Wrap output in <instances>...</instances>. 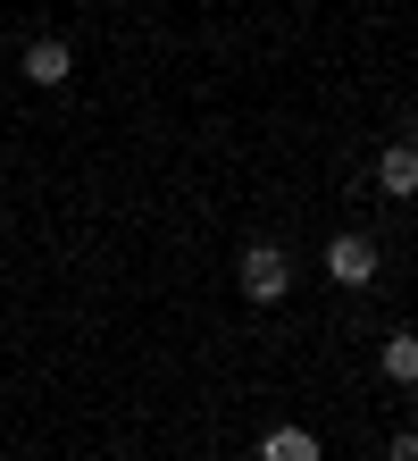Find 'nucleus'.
Returning a JSON list of instances; mask_svg holds the SVG:
<instances>
[{
  "instance_id": "2",
  "label": "nucleus",
  "mask_w": 418,
  "mask_h": 461,
  "mask_svg": "<svg viewBox=\"0 0 418 461\" xmlns=\"http://www.w3.org/2000/svg\"><path fill=\"white\" fill-rule=\"evenodd\" d=\"M377 268H385V260H377V243H369V235H334V243H326V277L343 285V294L377 285Z\"/></svg>"
},
{
  "instance_id": "5",
  "label": "nucleus",
  "mask_w": 418,
  "mask_h": 461,
  "mask_svg": "<svg viewBox=\"0 0 418 461\" xmlns=\"http://www.w3.org/2000/svg\"><path fill=\"white\" fill-rule=\"evenodd\" d=\"M260 461H318V437H310V428H268V437H260Z\"/></svg>"
},
{
  "instance_id": "4",
  "label": "nucleus",
  "mask_w": 418,
  "mask_h": 461,
  "mask_svg": "<svg viewBox=\"0 0 418 461\" xmlns=\"http://www.w3.org/2000/svg\"><path fill=\"white\" fill-rule=\"evenodd\" d=\"M377 194H394V202L418 194V143H385L377 151Z\"/></svg>"
},
{
  "instance_id": "7",
  "label": "nucleus",
  "mask_w": 418,
  "mask_h": 461,
  "mask_svg": "<svg viewBox=\"0 0 418 461\" xmlns=\"http://www.w3.org/2000/svg\"><path fill=\"white\" fill-rule=\"evenodd\" d=\"M385 461H418V428H402V437L385 445Z\"/></svg>"
},
{
  "instance_id": "3",
  "label": "nucleus",
  "mask_w": 418,
  "mask_h": 461,
  "mask_svg": "<svg viewBox=\"0 0 418 461\" xmlns=\"http://www.w3.org/2000/svg\"><path fill=\"white\" fill-rule=\"evenodd\" d=\"M17 68H25V85H42V93H59L67 76H76V50H67L59 34H42V42H25V59H17Z\"/></svg>"
},
{
  "instance_id": "6",
  "label": "nucleus",
  "mask_w": 418,
  "mask_h": 461,
  "mask_svg": "<svg viewBox=\"0 0 418 461\" xmlns=\"http://www.w3.org/2000/svg\"><path fill=\"white\" fill-rule=\"evenodd\" d=\"M385 377H394V386H418V336H385Z\"/></svg>"
},
{
  "instance_id": "1",
  "label": "nucleus",
  "mask_w": 418,
  "mask_h": 461,
  "mask_svg": "<svg viewBox=\"0 0 418 461\" xmlns=\"http://www.w3.org/2000/svg\"><path fill=\"white\" fill-rule=\"evenodd\" d=\"M235 277H243V294H251V303H285V294H293V260L276 252V243H251Z\"/></svg>"
}]
</instances>
